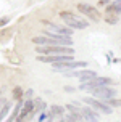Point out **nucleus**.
Segmentation results:
<instances>
[{
	"instance_id": "obj_22",
	"label": "nucleus",
	"mask_w": 121,
	"mask_h": 122,
	"mask_svg": "<svg viewBox=\"0 0 121 122\" xmlns=\"http://www.w3.org/2000/svg\"><path fill=\"white\" fill-rule=\"evenodd\" d=\"M65 92H66V93H73V92H74V87L66 85V87H65Z\"/></svg>"
},
{
	"instance_id": "obj_5",
	"label": "nucleus",
	"mask_w": 121,
	"mask_h": 122,
	"mask_svg": "<svg viewBox=\"0 0 121 122\" xmlns=\"http://www.w3.org/2000/svg\"><path fill=\"white\" fill-rule=\"evenodd\" d=\"M55 71H60V72H69V71H76V69H84L87 66L86 61H66V63H57V64H52Z\"/></svg>"
},
{
	"instance_id": "obj_14",
	"label": "nucleus",
	"mask_w": 121,
	"mask_h": 122,
	"mask_svg": "<svg viewBox=\"0 0 121 122\" xmlns=\"http://www.w3.org/2000/svg\"><path fill=\"white\" fill-rule=\"evenodd\" d=\"M50 112L53 114L55 121L57 119H61V117H65V114H66V109H65V106H61V104H53V106H50Z\"/></svg>"
},
{
	"instance_id": "obj_26",
	"label": "nucleus",
	"mask_w": 121,
	"mask_h": 122,
	"mask_svg": "<svg viewBox=\"0 0 121 122\" xmlns=\"http://www.w3.org/2000/svg\"><path fill=\"white\" fill-rule=\"evenodd\" d=\"M0 98H2V95H0Z\"/></svg>"
},
{
	"instance_id": "obj_21",
	"label": "nucleus",
	"mask_w": 121,
	"mask_h": 122,
	"mask_svg": "<svg viewBox=\"0 0 121 122\" xmlns=\"http://www.w3.org/2000/svg\"><path fill=\"white\" fill-rule=\"evenodd\" d=\"M10 23V16H3V18H0V27H3Z\"/></svg>"
},
{
	"instance_id": "obj_23",
	"label": "nucleus",
	"mask_w": 121,
	"mask_h": 122,
	"mask_svg": "<svg viewBox=\"0 0 121 122\" xmlns=\"http://www.w3.org/2000/svg\"><path fill=\"white\" fill-rule=\"evenodd\" d=\"M100 5H110L108 0H100Z\"/></svg>"
},
{
	"instance_id": "obj_24",
	"label": "nucleus",
	"mask_w": 121,
	"mask_h": 122,
	"mask_svg": "<svg viewBox=\"0 0 121 122\" xmlns=\"http://www.w3.org/2000/svg\"><path fill=\"white\" fill-rule=\"evenodd\" d=\"M55 122H66V121H65V117H61V119H57Z\"/></svg>"
},
{
	"instance_id": "obj_4",
	"label": "nucleus",
	"mask_w": 121,
	"mask_h": 122,
	"mask_svg": "<svg viewBox=\"0 0 121 122\" xmlns=\"http://www.w3.org/2000/svg\"><path fill=\"white\" fill-rule=\"evenodd\" d=\"M111 84V79L110 77H100V76H97L95 79L92 80H87V82H81L79 84V90H95L98 87H108Z\"/></svg>"
},
{
	"instance_id": "obj_3",
	"label": "nucleus",
	"mask_w": 121,
	"mask_h": 122,
	"mask_svg": "<svg viewBox=\"0 0 121 122\" xmlns=\"http://www.w3.org/2000/svg\"><path fill=\"white\" fill-rule=\"evenodd\" d=\"M82 101L86 103V106L92 108L95 112H100V114H113V108H110L107 103H103V101H100V100H97L94 97H87Z\"/></svg>"
},
{
	"instance_id": "obj_15",
	"label": "nucleus",
	"mask_w": 121,
	"mask_h": 122,
	"mask_svg": "<svg viewBox=\"0 0 121 122\" xmlns=\"http://www.w3.org/2000/svg\"><path fill=\"white\" fill-rule=\"evenodd\" d=\"M10 109H12V101H6L3 103V106L0 108V122H3L6 116H10Z\"/></svg>"
},
{
	"instance_id": "obj_7",
	"label": "nucleus",
	"mask_w": 121,
	"mask_h": 122,
	"mask_svg": "<svg viewBox=\"0 0 121 122\" xmlns=\"http://www.w3.org/2000/svg\"><path fill=\"white\" fill-rule=\"evenodd\" d=\"M92 97L100 100V101H105V100H110V98H115L116 97V90L111 88V87H98L95 90H92Z\"/></svg>"
},
{
	"instance_id": "obj_10",
	"label": "nucleus",
	"mask_w": 121,
	"mask_h": 122,
	"mask_svg": "<svg viewBox=\"0 0 121 122\" xmlns=\"http://www.w3.org/2000/svg\"><path fill=\"white\" fill-rule=\"evenodd\" d=\"M81 114H82V119L84 122H100V116L98 112L89 108V106H81Z\"/></svg>"
},
{
	"instance_id": "obj_12",
	"label": "nucleus",
	"mask_w": 121,
	"mask_h": 122,
	"mask_svg": "<svg viewBox=\"0 0 121 122\" xmlns=\"http://www.w3.org/2000/svg\"><path fill=\"white\" fill-rule=\"evenodd\" d=\"M23 104H24V98H23V100H18V103L15 104L13 111L10 112V116L6 117L5 122H16V119H18V116H19V112H21V109H23Z\"/></svg>"
},
{
	"instance_id": "obj_13",
	"label": "nucleus",
	"mask_w": 121,
	"mask_h": 122,
	"mask_svg": "<svg viewBox=\"0 0 121 122\" xmlns=\"http://www.w3.org/2000/svg\"><path fill=\"white\" fill-rule=\"evenodd\" d=\"M107 15H121V0H115V2H110V5H107L105 8Z\"/></svg>"
},
{
	"instance_id": "obj_9",
	"label": "nucleus",
	"mask_w": 121,
	"mask_h": 122,
	"mask_svg": "<svg viewBox=\"0 0 121 122\" xmlns=\"http://www.w3.org/2000/svg\"><path fill=\"white\" fill-rule=\"evenodd\" d=\"M37 60L42 63H50V64H57V63H66V61H74V55H48V56H37Z\"/></svg>"
},
{
	"instance_id": "obj_2",
	"label": "nucleus",
	"mask_w": 121,
	"mask_h": 122,
	"mask_svg": "<svg viewBox=\"0 0 121 122\" xmlns=\"http://www.w3.org/2000/svg\"><path fill=\"white\" fill-rule=\"evenodd\" d=\"M60 18L65 21V24H68L69 29H86L89 26V21L82 19L71 11H60Z\"/></svg>"
},
{
	"instance_id": "obj_17",
	"label": "nucleus",
	"mask_w": 121,
	"mask_h": 122,
	"mask_svg": "<svg viewBox=\"0 0 121 122\" xmlns=\"http://www.w3.org/2000/svg\"><path fill=\"white\" fill-rule=\"evenodd\" d=\"M103 103H107L110 108H116V106H121V100H118V98H110V100H105Z\"/></svg>"
},
{
	"instance_id": "obj_16",
	"label": "nucleus",
	"mask_w": 121,
	"mask_h": 122,
	"mask_svg": "<svg viewBox=\"0 0 121 122\" xmlns=\"http://www.w3.org/2000/svg\"><path fill=\"white\" fill-rule=\"evenodd\" d=\"M105 21H107V24H118V21H120V16L118 15H107L105 16Z\"/></svg>"
},
{
	"instance_id": "obj_11",
	"label": "nucleus",
	"mask_w": 121,
	"mask_h": 122,
	"mask_svg": "<svg viewBox=\"0 0 121 122\" xmlns=\"http://www.w3.org/2000/svg\"><path fill=\"white\" fill-rule=\"evenodd\" d=\"M45 109H47V104H45V101H44L42 98H34V111H32V114L29 116L28 121H34V119L39 117V114L44 112Z\"/></svg>"
},
{
	"instance_id": "obj_18",
	"label": "nucleus",
	"mask_w": 121,
	"mask_h": 122,
	"mask_svg": "<svg viewBox=\"0 0 121 122\" xmlns=\"http://www.w3.org/2000/svg\"><path fill=\"white\" fill-rule=\"evenodd\" d=\"M13 97L16 98V100H23L24 97V92L21 87H16V88H13Z\"/></svg>"
},
{
	"instance_id": "obj_25",
	"label": "nucleus",
	"mask_w": 121,
	"mask_h": 122,
	"mask_svg": "<svg viewBox=\"0 0 121 122\" xmlns=\"http://www.w3.org/2000/svg\"><path fill=\"white\" fill-rule=\"evenodd\" d=\"M3 103H5V100H3V98H0V108L3 106Z\"/></svg>"
},
{
	"instance_id": "obj_1",
	"label": "nucleus",
	"mask_w": 121,
	"mask_h": 122,
	"mask_svg": "<svg viewBox=\"0 0 121 122\" xmlns=\"http://www.w3.org/2000/svg\"><path fill=\"white\" fill-rule=\"evenodd\" d=\"M37 55L48 56V55H74L73 47H63V45H37Z\"/></svg>"
},
{
	"instance_id": "obj_19",
	"label": "nucleus",
	"mask_w": 121,
	"mask_h": 122,
	"mask_svg": "<svg viewBox=\"0 0 121 122\" xmlns=\"http://www.w3.org/2000/svg\"><path fill=\"white\" fill-rule=\"evenodd\" d=\"M48 117V111H44V112H40L39 114V117H37V122H45V119Z\"/></svg>"
},
{
	"instance_id": "obj_6",
	"label": "nucleus",
	"mask_w": 121,
	"mask_h": 122,
	"mask_svg": "<svg viewBox=\"0 0 121 122\" xmlns=\"http://www.w3.org/2000/svg\"><path fill=\"white\" fill-rule=\"evenodd\" d=\"M45 24V32H48V34H55V36H63V37H71L73 34V29H69V27H66V26H61V24H53V23H48V21H45L44 23Z\"/></svg>"
},
{
	"instance_id": "obj_20",
	"label": "nucleus",
	"mask_w": 121,
	"mask_h": 122,
	"mask_svg": "<svg viewBox=\"0 0 121 122\" xmlns=\"http://www.w3.org/2000/svg\"><path fill=\"white\" fill-rule=\"evenodd\" d=\"M32 97H34V90H32V88H29V90L26 92V93H24V100H32Z\"/></svg>"
},
{
	"instance_id": "obj_8",
	"label": "nucleus",
	"mask_w": 121,
	"mask_h": 122,
	"mask_svg": "<svg viewBox=\"0 0 121 122\" xmlns=\"http://www.w3.org/2000/svg\"><path fill=\"white\" fill-rule=\"evenodd\" d=\"M78 10L82 15H86L87 18H91L92 21H95V23H98L100 19H102V15L97 11V8H94L92 5H89V3H78Z\"/></svg>"
}]
</instances>
